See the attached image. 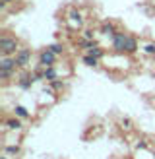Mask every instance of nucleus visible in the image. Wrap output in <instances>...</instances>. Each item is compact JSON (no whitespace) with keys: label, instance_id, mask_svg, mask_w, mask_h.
Wrapping results in <instances>:
<instances>
[{"label":"nucleus","instance_id":"1","mask_svg":"<svg viewBox=\"0 0 155 159\" xmlns=\"http://www.w3.org/2000/svg\"><path fill=\"white\" fill-rule=\"evenodd\" d=\"M16 49H18V41L16 39H8V37L0 39V51H2V54H12V52H16Z\"/></svg>","mask_w":155,"mask_h":159},{"label":"nucleus","instance_id":"2","mask_svg":"<svg viewBox=\"0 0 155 159\" xmlns=\"http://www.w3.org/2000/svg\"><path fill=\"white\" fill-rule=\"evenodd\" d=\"M29 57H31V54H29L27 49H20L14 60H16V64H18V66H25V64H29Z\"/></svg>","mask_w":155,"mask_h":159},{"label":"nucleus","instance_id":"3","mask_svg":"<svg viewBox=\"0 0 155 159\" xmlns=\"http://www.w3.org/2000/svg\"><path fill=\"white\" fill-rule=\"evenodd\" d=\"M126 41H128V37L124 33H114V49L116 51H124V49H126Z\"/></svg>","mask_w":155,"mask_h":159},{"label":"nucleus","instance_id":"4","mask_svg":"<svg viewBox=\"0 0 155 159\" xmlns=\"http://www.w3.org/2000/svg\"><path fill=\"white\" fill-rule=\"evenodd\" d=\"M54 58H56V54H54V52H51V51H45V52L41 54V64H45V66H51L52 62H54Z\"/></svg>","mask_w":155,"mask_h":159},{"label":"nucleus","instance_id":"5","mask_svg":"<svg viewBox=\"0 0 155 159\" xmlns=\"http://www.w3.org/2000/svg\"><path fill=\"white\" fill-rule=\"evenodd\" d=\"M14 66H18V64L12 58H2V62H0V70H12Z\"/></svg>","mask_w":155,"mask_h":159},{"label":"nucleus","instance_id":"6","mask_svg":"<svg viewBox=\"0 0 155 159\" xmlns=\"http://www.w3.org/2000/svg\"><path fill=\"white\" fill-rule=\"evenodd\" d=\"M31 84H33V76H29V74H27V76H23V78H21V82H20V85L23 87V89H27Z\"/></svg>","mask_w":155,"mask_h":159},{"label":"nucleus","instance_id":"7","mask_svg":"<svg viewBox=\"0 0 155 159\" xmlns=\"http://www.w3.org/2000/svg\"><path fill=\"white\" fill-rule=\"evenodd\" d=\"M43 78H45V80H49V82H54V78H56V72H54L52 68H49V70H45Z\"/></svg>","mask_w":155,"mask_h":159},{"label":"nucleus","instance_id":"8","mask_svg":"<svg viewBox=\"0 0 155 159\" xmlns=\"http://www.w3.org/2000/svg\"><path fill=\"white\" fill-rule=\"evenodd\" d=\"M124 51H126V52H134V51H136V41H134V39H130V37H128V41H126V49H124Z\"/></svg>","mask_w":155,"mask_h":159},{"label":"nucleus","instance_id":"9","mask_svg":"<svg viewBox=\"0 0 155 159\" xmlns=\"http://www.w3.org/2000/svg\"><path fill=\"white\" fill-rule=\"evenodd\" d=\"M87 54H91V57H95V58H101V57H103V51L97 49V47H91Z\"/></svg>","mask_w":155,"mask_h":159},{"label":"nucleus","instance_id":"10","mask_svg":"<svg viewBox=\"0 0 155 159\" xmlns=\"http://www.w3.org/2000/svg\"><path fill=\"white\" fill-rule=\"evenodd\" d=\"M97 60H99V58L91 57V54H87V57L83 58V62H85V64H87V66H95V64H97Z\"/></svg>","mask_w":155,"mask_h":159},{"label":"nucleus","instance_id":"11","mask_svg":"<svg viewBox=\"0 0 155 159\" xmlns=\"http://www.w3.org/2000/svg\"><path fill=\"white\" fill-rule=\"evenodd\" d=\"M101 31H103L105 35H114V33H113L114 29H113V25H111V23H105V25H103V29H101Z\"/></svg>","mask_w":155,"mask_h":159},{"label":"nucleus","instance_id":"12","mask_svg":"<svg viewBox=\"0 0 155 159\" xmlns=\"http://www.w3.org/2000/svg\"><path fill=\"white\" fill-rule=\"evenodd\" d=\"M8 126H10L12 130H18L21 124H20V120H16V118H12V120H8Z\"/></svg>","mask_w":155,"mask_h":159},{"label":"nucleus","instance_id":"13","mask_svg":"<svg viewBox=\"0 0 155 159\" xmlns=\"http://www.w3.org/2000/svg\"><path fill=\"white\" fill-rule=\"evenodd\" d=\"M49 51L54 52V54H60V52H62V45H51V47H49Z\"/></svg>","mask_w":155,"mask_h":159},{"label":"nucleus","instance_id":"14","mask_svg":"<svg viewBox=\"0 0 155 159\" xmlns=\"http://www.w3.org/2000/svg\"><path fill=\"white\" fill-rule=\"evenodd\" d=\"M16 115L21 116V118H25V116H27V111L23 109V107H16Z\"/></svg>","mask_w":155,"mask_h":159},{"label":"nucleus","instance_id":"15","mask_svg":"<svg viewBox=\"0 0 155 159\" xmlns=\"http://www.w3.org/2000/svg\"><path fill=\"white\" fill-rule=\"evenodd\" d=\"M6 152H8V153H18V152H20V148H18V146H8V148H6Z\"/></svg>","mask_w":155,"mask_h":159},{"label":"nucleus","instance_id":"16","mask_svg":"<svg viewBox=\"0 0 155 159\" xmlns=\"http://www.w3.org/2000/svg\"><path fill=\"white\" fill-rule=\"evenodd\" d=\"M145 52H149V54H155V45H147V47H145Z\"/></svg>","mask_w":155,"mask_h":159},{"label":"nucleus","instance_id":"17","mask_svg":"<svg viewBox=\"0 0 155 159\" xmlns=\"http://www.w3.org/2000/svg\"><path fill=\"white\" fill-rule=\"evenodd\" d=\"M10 76V70H0V78H8Z\"/></svg>","mask_w":155,"mask_h":159},{"label":"nucleus","instance_id":"18","mask_svg":"<svg viewBox=\"0 0 155 159\" xmlns=\"http://www.w3.org/2000/svg\"><path fill=\"white\" fill-rule=\"evenodd\" d=\"M122 126L124 128H130V118H122Z\"/></svg>","mask_w":155,"mask_h":159},{"label":"nucleus","instance_id":"19","mask_svg":"<svg viewBox=\"0 0 155 159\" xmlns=\"http://www.w3.org/2000/svg\"><path fill=\"white\" fill-rule=\"evenodd\" d=\"M72 20H76L78 23H80L82 20H80V14H78V12H72Z\"/></svg>","mask_w":155,"mask_h":159},{"label":"nucleus","instance_id":"20","mask_svg":"<svg viewBox=\"0 0 155 159\" xmlns=\"http://www.w3.org/2000/svg\"><path fill=\"white\" fill-rule=\"evenodd\" d=\"M83 37H85V39H93V33H91V31H85Z\"/></svg>","mask_w":155,"mask_h":159},{"label":"nucleus","instance_id":"21","mask_svg":"<svg viewBox=\"0 0 155 159\" xmlns=\"http://www.w3.org/2000/svg\"><path fill=\"white\" fill-rule=\"evenodd\" d=\"M6 2H10V0H2V2H0V4H2V6H4V4H6Z\"/></svg>","mask_w":155,"mask_h":159},{"label":"nucleus","instance_id":"22","mask_svg":"<svg viewBox=\"0 0 155 159\" xmlns=\"http://www.w3.org/2000/svg\"><path fill=\"white\" fill-rule=\"evenodd\" d=\"M0 159H8V157H0Z\"/></svg>","mask_w":155,"mask_h":159},{"label":"nucleus","instance_id":"23","mask_svg":"<svg viewBox=\"0 0 155 159\" xmlns=\"http://www.w3.org/2000/svg\"><path fill=\"white\" fill-rule=\"evenodd\" d=\"M153 155H155V149H153Z\"/></svg>","mask_w":155,"mask_h":159},{"label":"nucleus","instance_id":"24","mask_svg":"<svg viewBox=\"0 0 155 159\" xmlns=\"http://www.w3.org/2000/svg\"><path fill=\"white\" fill-rule=\"evenodd\" d=\"M153 78H155V74H153Z\"/></svg>","mask_w":155,"mask_h":159}]
</instances>
